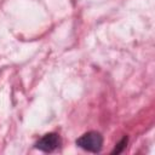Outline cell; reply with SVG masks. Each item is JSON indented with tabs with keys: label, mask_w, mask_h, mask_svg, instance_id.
Returning a JSON list of instances; mask_svg holds the SVG:
<instances>
[{
	"label": "cell",
	"mask_w": 155,
	"mask_h": 155,
	"mask_svg": "<svg viewBox=\"0 0 155 155\" xmlns=\"http://www.w3.org/2000/svg\"><path fill=\"white\" fill-rule=\"evenodd\" d=\"M75 144L86 151L99 153L103 147V137L99 132L90 131V132H86L82 136H80L76 139Z\"/></svg>",
	"instance_id": "1"
},
{
	"label": "cell",
	"mask_w": 155,
	"mask_h": 155,
	"mask_svg": "<svg viewBox=\"0 0 155 155\" xmlns=\"http://www.w3.org/2000/svg\"><path fill=\"white\" fill-rule=\"evenodd\" d=\"M59 144H61L59 136L54 132H50V133H46L45 136H42L35 143V148L44 153H51V151L56 150L59 147Z\"/></svg>",
	"instance_id": "2"
},
{
	"label": "cell",
	"mask_w": 155,
	"mask_h": 155,
	"mask_svg": "<svg viewBox=\"0 0 155 155\" xmlns=\"http://www.w3.org/2000/svg\"><path fill=\"white\" fill-rule=\"evenodd\" d=\"M127 142H128V138L125 136L116 145H115V149L111 151V154H120L125 148H126V145H127Z\"/></svg>",
	"instance_id": "3"
}]
</instances>
